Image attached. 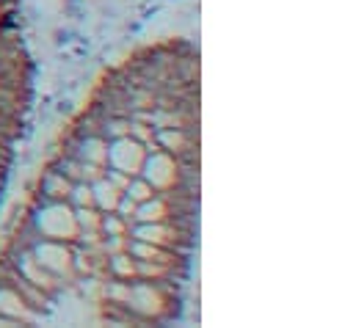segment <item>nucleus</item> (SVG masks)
<instances>
[{
    "label": "nucleus",
    "instance_id": "1",
    "mask_svg": "<svg viewBox=\"0 0 356 328\" xmlns=\"http://www.w3.org/2000/svg\"><path fill=\"white\" fill-rule=\"evenodd\" d=\"M31 229L36 238L44 240H61V243H75L81 229L75 221V207L70 202H50L36 196L31 207Z\"/></svg>",
    "mask_w": 356,
    "mask_h": 328
},
{
    "label": "nucleus",
    "instance_id": "2",
    "mask_svg": "<svg viewBox=\"0 0 356 328\" xmlns=\"http://www.w3.org/2000/svg\"><path fill=\"white\" fill-rule=\"evenodd\" d=\"M28 251H31L33 259H36L47 273H53L61 284H72V281H78L75 268H72V251H75L72 243L36 238V240L28 246Z\"/></svg>",
    "mask_w": 356,
    "mask_h": 328
},
{
    "label": "nucleus",
    "instance_id": "3",
    "mask_svg": "<svg viewBox=\"0 0 356 328\" xmlns=\"http://www.w3.org/2000/svg\"><path fill=\"white\" fill-rule=\"evenodd\" d=\"M138 177H144L155 193H169L172 188H177L182 182V171H179V161L175 155L163 152V149H149L144 165L138 171Z\"/></svg>",
    "mask_w": 356,
    "mask_h": 328
},
{
    "label": "nucleus",
    "instance_id": "4",
    "mask_svg": "<svg viewBox=\"0 0 356 328\" xmlns=\"http://www.w3.org/2000/svg\"><path fill=\"white\" fill-rule=\"evenodd\" d=\"M147 147L130 136H119V138H111L108 141V158H105V168H113V171H122L127 177H136L144 165L147 158Z\"/></svg>",
    "mask_w": 356,
    "mask_h": 328
},
{
    "label": "nucleus",
    "instance_id": "5",
    "mask_svg": "<svg viewBox=\"0 0 356 328\" xmlns=\"http://www.w3.org/2000/svg\"><path fill=\"white\" fill-rule=\"evenodd\" d=\"M155 147L175 155L179 163H199V130L161 127L155 130Z\"/></svg>",
    "mask_w": 356,
    "mask_h": 328
},
{
    "label": "nucleus",
    "instance_id": "6",
    "mask_svg": "<svg viewBox=\"0 0 356 328\" xmlns=\"http://www.w3.org/2000/svg\"><path fill=\"white\" fill-rule=\"evenodd\" d=\"M11 262H14V268L19 270V276H22V279H28L33 287H39L42 293H47L50 298H53L58 290H64V284H61L53 273H47V270L33 259V254H31L28 248H19V254H14V259H11Z\"/></svg>",
    "mask_w": 356,
    "mask_h": 328
},
{
    "label": "nucleus",
    "instance_id": "7",
    "mask_svg": "<svg viewBox=\"0 0 356 328\" xmlns=\"http://www.w3.org/2000/svg\"><path fill=\"white\" fill-rule=\"evenodd\" d=\"M0 315L17 320L19 326H31V323L39 318V312H33V309L25 304V298H22L11 284H6V281H0Z\"/></svg>",
    "mask_w": 356,
    "mask_h": 328
},
{
    "label": "nucleus",
    "instance_id": "8",
    "mask_svg": "<svg viewBox=\"0 0 356 328\" xmlns=\"http://www.w3.org/2000/svg\"><path fill=\"white\" fill-rule=\"evenodd\" d=\"M67 155H72L78 163H91L105 168V158H108V141L102 136H72V149H64Z\"/></svg>",
    "mask_w": 356,
    "mask_h": 328
},
{
    "label": "nucleus",
    "instance_id": "9",
    "mask_svg": "<svg viewBox=\"0 0 356 328\" xmlns=\"http://www.w3.org/2000/svg\"><path fill=\"white\" fill-rule=\"evenodd\" d=\"M172 213H175L172 202H169L163 193H155L152 199H147V202H141V204L136 207V218H133V224H136V221H138V224L169 221V218H172Z\"/></svg>",
    "mask_w": 356,
    "mask_h": 328
},
{
    "label": "nucleus",
    "instance_id": "10",
    "mask_svg": "<svg viewBox=\"0 0 356 328\" xmlns=\"http://www.w3.org/2000/svg\"><path fill=\"white\" fill-rule=\"evenodd\" d=\"M91 193H94V207L99 213H113L119 199H122V188H116L105 174L91 182Z\"/></svg>",
    "mask_w": 356,
    "mask_h": 328
},
{
    "label": "nucleus",
    "instance_id": "11",
    "mask_svg": "<svg viewBox=\"0 0 356 328\" xmlns=\"http://www.w3.org/2000/svg\"><path fill=\"white\" fill-rule=\"evenodd\" d=\"M70 190H72V182H70L61 171H56V168L44 171V177H42V188H39V196H42V199H50V202H67V199H70Z\"/></svg>",
    "mask_w": 356,
    "mask_h": 328
},
{
    "label": "nucleus",
    "instance_id": "12",
    "mask_svg": "<svg viewBox=\"0 0 356 328\" xmlns=\"http://www.w3.org/2000/svg\"><path fill=\"white\" fill-rule=\"evenodd\" d=\"M108 279H119V281H136V256H130L127 251L111 254L108 256Z\"/></svg>",
    "mask_w": 356,
    "mask_h": 328
},
{
    "label": "nucleus",
    "instance_id": "13",
    "mask_svg": "<svg viewBox=\"0 0 356 328\" xmlns=\"http://www.w3.org/2000/svg\"><path fill=\"white\" fill-rule=\"evenodd\" d=\"M99 232H102V238L130 235V221H127V218H122L119 213H102V221H99Z\"/></svg>",
    "mask_w": 356,
    "mask_h": 328
},
{
    "label": "nucleus",
    "instance_id": "14",
    "mask_svg": "<svg viewBox=\"0 0 356 328\" xmlns=\"http://www.w3.org/2000/svg\"><path fill=\"white\" fill-rule=\"evenodd\" d=\"M124 196H130L136 204H141V202H147V199H152L155 196V190H152V185L144 179V177H130V182H127V188L122 190Z\"/></svg>",
    "mask_w": 356,
    "mask_h": 328
},
{
    "label": "nucleus",
    "instance_id": "15",
    "mask_svg": "<svg viewBox=\"0 0 356 328\" xmlns=\"http://www.w3.org/2000/svg\"><path fill=\"white\" fill-rule=\"evenodd\" d=\"M75 221H78L81 232H99L102 213L97 207H75Z\"/></svg>",
    "mask_w": 356,
    "mask_h": 328
},
{
    "label": "nucleus",
    "instance_id": "16",
    "mask_svg": "<svg viewBox=\"0 0 356 328\" xmlns=\"http://www.w3.org/2000/svg\"><path fill=\"white\" fill-rule=\"evenodd\" d=\"M72 207H94V193H91V182H72L70 199Z\"/></svg>",
    "mask_w": 356,
    "mask_h": 328
},
{
    "label": "nucleus",
    "instance_id": "17",
    "mask_svg": "<svg viewBox=\"0 0 356 328\" xmlns=\"http://www.w3.org/2000/svg\"><path fill=\"white\" fill-rule=\"evenodd\" d=\"M3 174H6V171H3V168H0V190H3Z\"/></svg>",
    "mask_w": 356,
    "mask_h": 328
},
{
    "label": "nucleus",
    "instance_id": "18",
    "mask_svg": "<svg viewBox=\"0 0 356 328\" xmlns=\"http://www.w3.org/2000/svg\"><path fill=\"white\" fill-rule=\"evenodd\" d=\"M0 31H3V25H0Z\"/></svg>",
    "mask_w": 356,
    "mask_h": 328
}]
</instances>
